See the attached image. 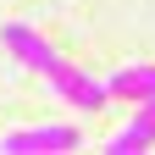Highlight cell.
Masks as SVG:
<instances>
[{"mask_svg":"<svg viewBox=\"0 0 155 155\" xmlns=\"http://www.w3.org/2000/svg\"><path fill=\"white\" fill-rule=\"evenodd\" d=\"M83 150V133L72 122H45V127H17L0 139V155H67Z\"/></svg>","mask_w":155,"mask_h":155,"instance_id":"1","label":"cell"},{"mask_svg":"<svg viewBox=\"0 0 155 155\" xmlns=\"http://www.w3.org/2000/svg\"><path fill=\"white\" fill-rule=\"evenodd\" d=\"M45 78H50V89L61 94L67 105H78V111H105V100H111L100 78H89V72H78V67L67 61V55H61V61H55V67H50Z\"/></svg>","mask_w":155,"mask_h":155,"instance_id":"2","label":"cell"},{"mask_svg":"<svg viewBox=\"0 0 155 155\" xmlns=\"http://www.w3.org/2000/svg\"><path fill=\"white\" fill-rule=\"evenodd\" d=\"M0 45H6L22 67H33V72H50L55 61H61V50H55L45 33H33L28 22H6V28H0Z\"/></svg>","mask_w":155,"mask_h":155,"instance_id":"3","label":"cell"},{"mask_svg":"<svg viewBox=\"0 0 155 155\" xmlns=\"http://www.w3.org/2000/svg\"><path fill=\"white\" fill-rule=\"evenodd\" d=\"M105 150H111V155H139V150H155V94H150V100H139V111H133L127 122L105 139Z\"/></svg>","mask_w":155,"mask_h":155,"instance_id":"4","label":"cell"},{"mask_svg":"<svg viewBox=\"0 0 155 155\" xmlns=\"http://www.w3.org/2000/svg\"><path fill=\"white\" fill-rule=\"evenodd\" d=\"M105 94H111V100H127V105L150 100V94H155V67H150V61H139V67L111 72V78H105Z\"/></svg>","mask_w":155,"mask_h":155,"instance_id":"5","label":"cell"}]
</instances>
